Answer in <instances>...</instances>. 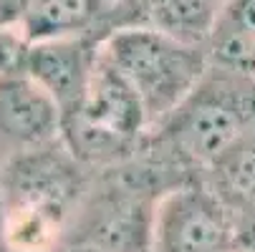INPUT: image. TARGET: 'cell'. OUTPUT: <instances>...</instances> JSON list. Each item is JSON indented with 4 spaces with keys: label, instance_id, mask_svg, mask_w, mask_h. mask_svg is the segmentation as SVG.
Listing matches in <instances>:
<instances>
[{
    "label": "cell",
    "instance_id": "obj_1",
    "mask_svg": "<svg viewBox=\"0 0 255 252\" xmlns=\"http://www.w3.org/2000/svg\"><path fill=\"white\" fill-rule=\"evenodd\" d=\"M101 53L131 84L147 119L172 114L195 91L210 58L202 46L182 43L149 25L114 30Z\"/></svg>",
    "mask_w": 255,
    "mask_h": 252
},
{
    "label": "cell",
    "instance_id": "obj_2",
    "mask_svg": "<svg viewBox=\"0 0 255 252\" xmlns=\"http://www.w3.org/2000/svg\"><path fill=\"white\" fill-rule=\"evenodd\" d=\"M169 136L200 162H217L255 134V76L217 66L169 114Z\"/></svg>",
    "mask_w": 255,
    "mask_h": 252
},
{
    "label": "cell",
    "instance_id": "obj_3",
    "mask_svg": "<svg viewBox=\"0 0 255 252\" xmlns=\"http://www.w3.org/2000/svg\"><path fill=\"white\" fill-rule=\"evenodd\" d=\"M63 121L74 129L76 152L106 154L127 147L149 119L131 84L99 51L79 109L63 116Z\"/></svg>",
    "mask_w": 255,
    "mask_h": 252
},
{
    "label": "cell",
    "instance_id": "obj_4",
    "mask_svg": "<svg viewBox=\"0 0 255 252\" xmlns=\"http://www.w3.org/2000/svg\"><path fill=\"white\" fill-rule=\"evenodd\" d=\"M154 230L162 252H225L233 237L225 207L200 189L174 192L159 207Z\"/></svg>",
    "mask_w": 255,
    "mask_h": 252
},
{
    "label": "cell",
    "instance_id": "obj_5",
    "mask_svg": "<svg viewBox=\"0 0 255 252\" xmlns=\"http://www.w3.org/2000/svg\"><path fill=\"white\" fill-rule=\"evenodd\" d=\"M96 53L79 35L33 41L23 51L20 68L35 84H41L61 106L63 116L74 114L89 88Z\"/></svg>",
    "mask_w": 255,
    "mask_h": 252
},
{
    "label": "cell",
    "instance_id": "obj_6",
    "mask_svg": "<svg viewBox=\"0 0 255 252\" xmlns=\"http://www.w3.org/2000/svg\"><path fill=\"white\" fill-rule=\"evenodd\" d=\"M3 189L5 209H38L63 217L76 192V174L61 154L30 152L8 167Z\"/></svg>",
    "mask_w": 255,
    "mask_h": 252
},
{
    "label": "cell",
    "instance_id": "obj_7",
    "mask_svg": "<svg viewBox=\"0 0 255 252\" xmlns=\"http://www.w3.org/2000/svg\"><path fill=\"white\" fill-rule=\"evenodd\" d=\"M63 124L56 98L28 74L0 76V139L41 147Z\"/></svg>",
    "mask_w": 255,
    "mask_h": 252
},
{
    "label": "cell",
    "instance_id": "obj_8",
    "mask_svg": "<svg viewBox=\"0 0 255 252\" xmlns=\"http://www.w3.org/2000/svg\"><path fill=\"white\" fill-rule=\"evenodd\" d=\"M215 66L255 76V0H228L207 41Z\"/></svg>",
    "mask_w": 255,
    "mask_h": 252
},
{
    "label": "cell",
    "instance_id": "obj_9",
    "mask_svg": "<svg viewBox=\"0 0 255 252\" xmlns=\"http://www.w3.org/2000/svg\"><path fill=\"white\" fill-rule=\"evenodd\" d=\"M228 0H144V18L149 28L190 46H205L215 20Z\"/></svg>",
    "mask_w": 255,
    "mask_h": 252
},
{
    "label": "cell",
    "instance_id": "obj_10",
    "mask_svg": "<svg viewBox=\"0 0 255 252\" xmlns=\"http://www.w3.org/2000/svg\"><path fill=\"white\" fill-rule=\"evenodd\" d=\"M101 0H30L20 20L25 41L76 35L99 13Z\"/></svg>",
    "mask_w": 255,
    "mask_h": 252
},
{
    "label": "cell",
    "instance_id": "obj_11",
    "mask_svg": "<svg viewBox=\"0 0 255 252\" xmlns=\"http://www.w3.org/2000/svg\"><path fill=\"white\" fill-rule=\"evenodd\" d=\"M61 217L38 209H5V240L15 252H43L58 237Z\"/></svg>",
    "mask_w": 255,
    "mask_h": 252
},
{
    "label": "cell",
    "instance_id": "obj_12",
    "mask_svg": "<svg viewBox=\"0 0 255 252\" xmlns=\"http://www.w3.org/2000/svg\"><path fill=\"white\" fill-rule=\"evenodd\" d=\"M23 51H25V46L20 43L18 35L8 33L3 25H0V76L10 74L13 68L20 66V61H23Z\"/></svg>",
    "mask_w": 255,
    "mask_h": 252
},
{
    "label": "cell",
    "instance_id": "obj_13",
    "mask_svg": "<svg viewBox=\"0 0 255 252\" xmlns=\"http://www.w3.org/2000/svg\"><path fill=\"white\" fill-rule=\"evenodd\" d=\"M30 0H0V25L23 20Z\"/></svg>",
    "mask_w": 255,
    "mask_h": 252
},
{
    "label": "cell",
    "instance_id": "obj_14",
    "mask_svg": "<svg viewBox=\"0 0 255 252\" xmlns=\"http://www.w3.org/2000/svg\"><path fill=\"white\" fill-rule=\"evenodd\" d=\"M106 3H114V5H117V3H124V0H101V5H106ZM131 3H136L139 8H144V0H131ZM99 10H101V8H99Z\"/></svg>",
    "mask_w": 255,
    "mask_h": 252
},
{
    "label": "cell",
    "instance_id": "obj_15",
    "mask_svg": "<svg viewBox=\"0 0 255 252\" xmlns=\"http://www.w3.org/2000/svg\"><path fill=\"white\" fill-rule=\"evenodd\" d=\"M248 252H255V250H248Z\"/></svg>",
    "mask_w": 255,
    "mask_h": 252
}]
</instances>
